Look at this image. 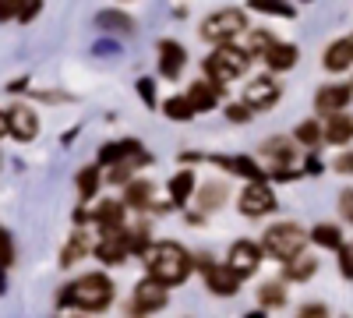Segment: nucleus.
I'll return each mask as SVG.
<instances>
[{
	"label": "nucleus",
	"instance_id": "1",
	"mask_svg": "<svg viewBox=\"0 0 353 318\" xmlns=\"http://www.w3.org/2000/svg\"><path fill=\"white\" fill-rule=\"evenodd\" d=\"M145 269H149V276H156L166 286L184 283L191 276V255L181 244L163 241V244H152L149 251H145Z\"/></svg>",
	"mask_w": 353,
	"mask_h": 318
},
{
	"label": "nucleus",
	"instance_id": "2",
	"mask_svg": "<svg viewBox=\"0 0 353 318\" xmlns=\"http://www.w3.org/2000/svg\"><path fill=\"white\" fill-rule=\"evenodd\" d=\"M61 301L64 304H74L81 311H103L113 301V283L103 272H88V276H81V279H74L68 286V290L61 294Z\"/></svg>",
	"mask_w": 353,
	"mask_h": 318
},
{
	"label": "nucleus",
	"instance_id": "3",
	"mask_svg": "<svg viewBox=\"0 0 353 318\" xmlns=\"http://www.w3.org/2000/svg\"><path fill=\"white\" fill-rule=\"evenodd\" d=\"M304 244H307V234H304V226H297V223H276L272 230H265V237H261L265 255L279 258V262L297 258L304 251Z\"/></svg>",
	"mask_w": 353,
	"mask_h": 318
},
{
	"label": "nucleus",
	"instance_id": "4",
	"mask_svg": "<svg viewBox=\"0 0 353 318\" xmlns=\"http://www.w3.org/2000/svg\"><path fill=\"white\" fill-rule=\"evenodd\" d=\"M251 64V53L233 46V43H219V50L209 53V61H205V74H209L212 81H233L241 78Z\"/></svg>",
	"mask_w": 353,
	"mask_h": 318
},
{
	"label": "nucleus",
	"instance_id": "5",
	"mask_svg": "<svg viewBox=\"0 0 353 318\" xmlns=\"http://www.w3.org/2000/svg\"><path fill=\"white\" fill-rule=\"evenodd\" d=\"M244 32H248V14L237 11V8L216 11L212 18L201 21V39H209V43H233Z\"/></svg>",
	"mask_w": 353,
	"mask_h": 318
},
{
	"label": "nucleus",
	"instance_id": "6",
	"mask_svg": "<svg viewBox=\"0 0 353 318\" xmlns=\"http://www.w3.org/2000/svg\"><path fill=\"white\" fill-rule=\"evenodd\" d=\"M241 212L244 216H265V212H272L276 209V195L269 184H261V181H251L244 191H241Z\"/></svg>",
	"mask_w": 353,
	"mask_h": 318
},
{
	"label": "nucleus",
	"instance_id": "7",
	"mask_svg": "<svg viewBox=\"0 0 353 318\" xmlns=\"http://www.w3.org/2000/svg\"><path fill=\"white\" fill-rule=\"evenodd\" d=\"M163 304H166V283H159L156 276H149L145 283L134 286V301H131V311H134V315L159 311Z\"/></svg>",
	"mask_w": 353,
	"mask_h": 318
},
{
	"label": "nucleus",
	"instance_id": "8",
	"mask_svg": "<svg viewBox=\"0 0 353 318\" xmlns=\"http://www.w3.org/2000/svg\"><path fill=\"white\" fill-rule=\"evenodd\" d=\"M131 248V237H128V230L124 226H117V230H103V241L96 244V255L103 258L106 266H117V262H124Z\"/></svg>",
	"mask_w": 353,
	"mask_h": 318
},
{
	"label": "nucleus",
	"instance_id": "9",
	"mask_svg": "<svg viewBox=\"0 0 353 318\" xmlns=\"http://www.w3.org/2000/svg\"><path fill=\"white\" fill-rule=\"evenodd\" d=\"M4 128L18 141H32L39 135V121H36V113L28 106H8L4 110Z\"/></svg>",
	"mask_w": 353,
	"mask_h": 318
},
{
	"label": "nucleus",
	"instance_id": "10",
	"mask_svg": "<svg viewBox=\"0 0 353 318\" xmlns=\"http://www.w3.org/2000/svg\"><path fill=\"white\" fill-rule=\"evenodd\" d=\"M241 279H244V276L233 269L230 262H226V266H205V283H209V290L219 294V297H230V294L241 286Z\"/></svg>",
	"mask_w": 353,
	"mask_h": 318
},
{
	"label": "nucleus",
	"instance_id": "11",
	"mask_svg": "<svg viewBox=\"0 0 353 318\" xmlns=\"http://www.w3.org/2000/svg\"><path fill=\"white\" fill-rule=\"evenodd\" d=\"M276 99H279V85L265 74V78H254L248 89H244V103L251 106V110H269V106H276Z\"/></svg>",
	"mask_w": 353,
	"mask_h": 318
},
{
	"label": "nucleus",
	"instance_id": "12",
	"mask_svg": "<svg viewBox=\"0 0 353 318\" xmlns=\"http://www.w3.org/2000/svg\"><path fill=\"white\" fill-rule=\"evenodd\" d=\"M350 99H353V85H321L318 96H314V106H318L321 113H336V110H343Z\"/></svg>",
	"mask_w": 353,
	"mask_h": 318
},
{
	"label": "nucleus",
	"instance_id": "13",
	"mask_svg": "<svg viewBox=\"0 0 353 318\" xmlns=\"http://www.w3.org/2000/svg\"><path fill=\"white\" fill-rule=\"evenodd\" d=\"M258 262H261V251L251 241H237V244L230 248V266L237 269L241 276H251L258 269Z\"/></svg>",
	"mask_w": 353,
	"mask_h": 318
},
{
	"label": "nucleus",
	"instance_id": "14",
	"mask_svg": "<svg viewBox=\"0 0 353 318\" xmlns=\"http://www.w3.org/2000/svg\"><path fill=\"white\" fill-rule=\"evenodd\" d=\"M325 141H332V146H346V141H353V117H346L343 110L329 113V121H325Z\"/></svg>",
	"mask_w": 353,
	"mask_h": 318
},
{
	"label": "nucleus",
	"instance_id": "15",
	"mask_svg": "<svg viewBox=\"0 0 353 318\" xmlns=\"http://www.w3.org/2000/svg\"><path fill=\"white\" fill-rule=\"evenodd\" d=\"M159 61H163V74L166 78H176L184 71V61H188V53H184V46L181 43H159Z\"/></svg>",
	"mask_w": 353,
	"mask_h": 318
},
{
	"label": "nucleus",
	"instance_id": "16",
	"mask_svg": "<svg viewBox=\"0 0 353 318\" xmlns=\"http://www.w3.org/2000/svg\"><path fill=\"white\" fill-rule=\"evenodd\" d=\"M297 61H301V50L293 43H276L269 53H265V64H269L272 71H290Z\"/></svg>",
	"mask_w": 353,
	"mask_h": 318
},
{
	"label": "nucleus",
	"instance_id": "17",
	"mask_svg": "<svg viewBox=\"0 0 353 318\" xmlns=\"http://www.w3.org/2000/svg\"><path fill=\"white\" fill-rule=\"evenodd\" d=\"M350 61H353V43L350 39H339V43H332L325 53H321V64H325L329 71H346Z\"/></svg>",
	"mask_w": 353,
	"mask_h": 318
},
{
	"label": "nucleus",
	"instance_id": "18",
	"mask_svg": "<svg viewBox=\"0 0 353 318\" xmlns=\"http://www.w3.org/2000/svg\"><path fill=\"white\" fill-rule=\"evenodd\" d=\"M261 152L269 156L272 163H279V166H286V163H293V156H297V146H293L290 138H283V135H276V138H269L261 146Z\"/></svg>",
	"mask_w": 353,
	"mask_h": 318
},
{
	"label": "nucleus",
	"instance_id": "19",
	"mask_svg": "<svg viewBox=\"0 0 353 318\" xmlns=\"http://www.w3.org/2000/svg\"><path fill=\"white\" fill-rule=\"evenodd\" d=\"M124 201H99L96 206V223H99V230H117L121 226V219H124Z\"/></svg>",
	"mask_w": 353,
	"mask_h": 318
},
{
	"label": "nucleus",
	"instance_id": "20",
	"mask_svg": "<svg viewBox=\"0 0 353 318\" xmlns=\"http://www.w3.org/2000/svg\"><path fill=\"white\" fill-rule=\"evenodd\" d=\"M188 96H191L194 110H212V106H216V99H219V92L212 89L209 81H194L191 89H188Z\"/></svg>",
	"mask_w": 353,
	"mask_h": 318
},
{
	"label": "nucleus",
	"instance_id": "21",
	"mask_svg": "<svg viewBox=\"0 0 353 318\" xmlns=\"http://www.w3.org/2000/svg\"><path fill=\"white\" fill-rule=\"evenodd\" d=\"M163 110H166V117H170V121H191L194 113H198L194 103H191V96H173V99H166Z\"/></svg>",
	"mask_w": 353,
	"mask_h": 318
},
{
	"label": "nucleus",
	"instance_id": "22",
	"mask_svg": "<svg viewBox=\"0 0 353 318\" xmlns=\"http://www.w3.org/2000/svg\"><path fill=\"white\" fill-rule=\"evenodd\" d=\"M311 241L321 244V248H343V234H339V226H332V223H318L311 230Z\"/></svg>",
	"mask_w": 353,
	"mask_h": 318
},
{
	"label": "nucleus",
	"instance_id": "23",
	"mask_svg": "<svg viewBox=\"0 0 353 318\" xmlns=\"http://www.w3.org/2000/svg\"><path fill=\"white\" fill-rule=\"evenodd\" d=\"M191 191H194V173H191V170H181V173L170 181V198H173V201H188Z\"/></svg>",
	"mask_w": 353,
	"mask_h": 318
},
{
	"label": "nucleus",
	"instance_id": "24",
	"mask_svg": "<svg viewBox=\"0 0 353 318\" xmlns=\"http://www.w3.org/2000/svg\"><path fill=\"white\" fill-rule=\"evenodd\" d=\"M258 304H261V308H283V304H286L283 283H265V286H258Z\"/></svg>",
	"mask_w": 353,
	"mask_h": 318
},
{
	"label": "nucleus",
	"instance_id": "25",
	"mask_svg": "<svg viewBox=\"0 0 353 318\" xmlns=\"http://www.w3.org/2000/svg\"><path fill=\"white\" fill-rule=\"evenodd\" d=\"M149 198H152V188L145 184V181H134V184H128L124 206H128V209H145V206H149Z\"/></svg>",
	"mask_w": 353,
	"mask_h": 318
},
{
	"label": "nucleus",
	"instance_id": "26",
	"mask_svg": "<svg viewBox=\"0 0 353 318\" xmlns=\"http://www.w3.org/2000/svg\"><path fill=\"white\" fill-rule=\"evenodd\" d=\"M314 266H318L314 258L301 251L297 258H290V262H286V279H307V276L314 272Z\"/></svg>",
	"mask_w": 353,
	"mask_h": 318
},
{
	"label": "nucleus",
	"instance_id": "27",
	"mask_svg": "<svg viewBox=\"0 0 353 318\" xmlns=\"http://www.w3.org/2000/svg\"><path fill=\"white\" fill-rule=\"evenodd\" d=\"M124 156H138V141H113L110 149L99 152V163H121Z\"/></svg>",
	"mask_w": 353,
	"mask_h": 318
},
{
	"label": "nucleus",
	"instance_id": "28",
	"mask_svg": "<svg viewBox=\"0 0 353 318\" xmlns=\"http://www.w3.org/2000/svg\"><path fill=\"white\" fill-rule=\"evenodd\" d=\"M272 46H276V39H272L269 32H265V28H251V32H248V46H244V50H248V53H261V57H265Z\"/></svg>",
	"mask_w": 353,
	"mask_h": 318
},
{
	"label": "nucleus",
	"instance_id": "29",
	"mask_svg": "<svg viewBox=\"0 0 353 318\" xmlns=\"http://www.w3.org/2000/svg\"><path fill=\"white\" fill-rule=\"evenodd\" d=\"M223 198H226V188H223V184H209V188H201L198 206H201L205 212H212V209H219V206H223Z\"/></svg>",
	"mask_w": 353,
	"mask_h": 318
},
{
	"label": "nucleus",
	"instance_id": "30",
	"mask_svg": "<svg viewBox=\"0 0 353 318\" xmlns=\"http://www.w3.org/2000/svg\"><path fill=\"white\" fill-rule=\"evenodd\" d=\"M321 138H325V128H321L318 121H304L301 128H297V141H301V146H321Z\"/></svg>",
	"mask_w": 353,
	"mask_h": 318
},
{
	"label": "nucleus",
	"instance_id": "31",
	"mask_svg": "<svg viewBox=\"0 0 353 318\" xmlns=\"http://www.w3.org/2000/svg\"><path fill=\"white\" fill-rule=\"evenodd\" d=\"M219 166H230V170H237V173H244V177H251V181H261L265 173H261V166L258 163H251L248 156H241V159H216Z\"/></svg>",
	"mask_w": 353,
	"mask_h": 318
},
{
	"label": "nucleus",
	"instance_id": "32",
	"mask_svg": "<svg viewBox=\"0 0 353 318\" xmlns=\"http://www.w3.org/2000/svg\"><path fill=\"white\" fill-rule=\"evenodd\" d=\"M99 28H113V32H134V21H131L128 14L103 11V14H99Z\"/></svg>",
	"mask_w": 353,
	"mask_h": 318
},
{
	"label": "nucleus",
	"instance_id": "33",
	"mask_svg": "<svg viewBox=\"0 0 353 318\" xmlns=\"http://www.w3.org/2000/svg\"><path fill=\"white\" fill-rule=\"evenodd\" d=\"M96 188H99V170H96V166H85V170L78 173V195L88 201V198L96 195Z\"/></svg>",
	"mask_w": 353,
	"mask_h": 318
},
{
	"label": "nucleus",
	"instance_id": "34",
	"mask_svg": "<svg viewBox=\"0 0 353 318\" xmlns=\"http://www.w3.org/2000/svg\"><path fill=\"white\" fill-rule=\"evenodd\" d=\"M85 255V234H81V230H78V234L68 241V248H64V255H61V266H74L78 262V258Z\"/></svg>",
	"mask_w": 353,
	"mask_h": 318
},
{
	"label": "nucleus",
	"instance_id": "35",
	"mask_svg": "<svg viewBox=\"0 0 353 318\" xmlns=\"http://www.w3.org/2000/svg\"><path fill=\"white\" fill-rule=\"evenodd\" d=\"M251 8L254 11H269V14H283V18L293 14V8L286 4V0H251Z\"/></svg>",
	"mask_w": 353,
	"mask_h": 318
},
{
	"label": "nucleus",
	"instance_id": "36",
	"mask_svg": "<svg viewBox=\"0 0 353 318\" xmlns=\"http://www.w3.org/2000/svg\"><path fill=\"white\" fill-rule=\"evenodd\" d=\"M226 117H230L233 124H248V121H251V106H248V103H233V106H226Z\"/></svg>",
	"mask_w": 353,
	"mask_h": 318
},
{
	"label": "nucleus",
	"instance_id": "37",
	"mask_svg": "<svg viewBox=\"0 0 353 318\" xmlns=\"http://www.w3.org/2000/svg\"><path fill=\"white\" fill-rule=\"evenodd\" d=\"M131 173H134V163H113L110 181L113 184H131Z\"/></svg>",
	"mask_w": 353,
	"mask_h": 318
},
{
	"label": "nucleus",
	"instance_id": "38",
	"mask_svg": "<svg viewBox=\"0 0 353 318\" xmlns=\"http://www.w3.org/2000/svg\"><path fill=\"white\" fill-rule=\"evenodd\" d=\"M339 269H343L346 279H353V244L339 248Z\"/></svg>",
	"mask_w": 353,
	"mask_h": 318
},
{
	"label": "nucleus",
	"instance_id": "39",
	"mask_svg": "<svg viewBox=\"0 0 353 318\" xmlns=\"http://www.w3.org/2000/svg\"><path fill=\"white\" fill-rule=\"evenodd\" d=\"M332 166H336V173H353V152H343Z\"/></svg>",
	"mask_w": 353,
	"mask_h": 318
},
{
	"label": "nucleus",
	"instance_id": "40",
	"mask_svg": "<svg viewBox=\"0 0 353 318\" xmlns=\"http://www.w3.org/2000/svg\"><path fill=\"white\" fill-rule=\"evenodd\" d=\"M36 11H39V0H25L21 11H18V18H21V21H28V18H36Z\"/></svg>",
	"mask_w": 353,
	"mask_h": 318
},
{
	"label": "nucleus",
	"instance_id": "41",
	"mask_svg": "<svg viewBox=\"0 0 353 318\" xmlns=\"http://www.w3.org/2000/svg\"><path fill=\"white\" fill-rule=\"evenodd\" d=\"M301 315H304V318H321V315H329V311H325V304H304Z\"/></svg>",
	"mask_w": 353,
	"mask_h": 318
},
{
	"label": "nucleus",
	"instance_id": "42",
	"mask_svg": "<svg viewBox=\"0 0 353 318\" xmlns=\"http://www.w3.org/2000/svg\"><path fill=\"white\" fill-rule=\"evenodd\" d=\"M343 216L353 223V191H346V195H343Z\"/></svg>",
	"mask_w": 353,
	"mask_h": 318
},
{
	"label": "nucleus",
	"instance_id": "43",
	"mask_svg": "<svg viewBox=\"0 0 353 318\" xmlns=\"http://www.w3.org/2000/svg\"><path fill=\"white\" fill-rule=\"evenodd\" d=\"M21 4H25V0H4V18L18 14V11H21Z\"/></svg>",
	"mask_w": 353,
	"mask_h": 318
},
{
	"label": "nucleus",
	"instance_id": "44",
	"mask_svg": "<svg viewBox=\"0 0 353 318\" xmlns=\"http://www.w3.org/2000/svg\"><path fill=\"white\" fill-rule=\"evenodd\" d=\"M14 262V251H11V234L4 230V266H11Z\"/></svg>",
	"mask_w": 353,
	"mask_h": 318
},
{
	"label": "nucleus",
	"instance_id": "45",
	"mask_svg": "<svg viewBox=\"0 0 353 318\" xmlns=\"http://www.w3.org/2000/svg\"><path fill=\"white\" fill-rule=\"evenodd\" d=\"M138 89H141V99L152 106V81H138Z\"/></svg>",
	"mask_w": 353,
	"mask_h": 318
},
{
	"label": "nucleus",
	"instance_id": "46",
	"mask_svg": "<svg viewBox=\"0 0 353 318\" xmlns=\"http://www.w3.org/2000/svg\"><path fill=\"white\" fill-rule=\"evenodd\" d=\"M350 43H353V36H350Z\"/></svg>",
	"mask_w": 353,
	"mask_h": 318
}]
</instances>
